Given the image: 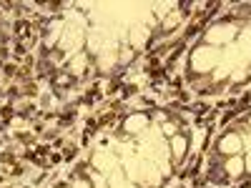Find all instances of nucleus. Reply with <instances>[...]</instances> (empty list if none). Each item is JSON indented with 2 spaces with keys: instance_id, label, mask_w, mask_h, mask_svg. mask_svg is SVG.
<instances>
[{
  "instance_id": "obj_5",
  "label": "nucleus",
  "mask_w": 251,
  "mask_h": 188,
  "mask_svg": "<svg viewBox=\"0 0 251 188\" xmlns=\"http://www.w3.org/2000/svg\"><path fill=\"white\" fill-rule=\"evenodd\" d=\"M93 168L100 171V173H111V171H113L111 156H106V153H96V156H93Z\"/></svg>"
},
{
  "instance_id": "obj_1",
  "label": "nucleus",
  "mask_w": 251,
  "mask_h": 188,
  "mask_svg": "<svg viewBox=\"0 0 251 188\" xmlns=\"http://www.w3.org/2000/svg\"><path fill=\"white\" fill-rule=\"evenodd\" d=\"M214 61H216V50L214 48H199L194 53V68L199 70V73H203V70H211L214 68Z\"/></svg>"
},
{
  "instance_id": "obj_3",
  "label": "nucleus",
  "mask_w": 251,
  "mask_h": 188,
  "mask_svg": "<svg viewBox=\"0 0 251 188\" xmlns=\"http://www.w3.org/2000/svg\"><path fill=\"white\" fill-rule=\"evenodd\" d=\"M146 123H149V115H143V113L131 115V118L126 121V133H138L141 128H146Z\"/></svg>"
},
{
  "instance_id": "obj_2",
  "label": "nucleus",
  "mask_w": 251,
  "mask_h": 188,
  "mask_svg": "<svg viewBox=\"0 0 251 188\" xmlns=\"http://www.w3.org/2000/svg\"><path fill=\"white\" fill-rule=\"evenodd\" d=\"M218 151H221V153H226L229 158H231V156H241L244 143H241V138L236 136V133H226L224 138L218 141Z\"/></svg>"
},
{
  "instance_id": "obj_9",
  "label": "nucleus",
  "mask_w": 251,
  "mask_h": 188,
  "mask_svg": "<svg viewBox=\"0 0 251 188\" xmlns=\"http://www.w3.org/2000/svg\"><path fill=\"white\" fill-rule=\"evenodd\" d=\"M161 128H164V136H176V123H164V125H161Z\"/></svg>"
},
{
  "instance_id": "obj_7",
  "label": "nucleus",
  "mask_w": 251,
  "mask_h": 188,
  "mask_svg": "<svg viewBox=\"0 0 251 188\" xmlns=\"http://www.w3.org/2000/svg\"><path fill=\"white\" fill-rule=\"evenodd\" d=\"M70 188H93V183L88 181V178H73Z\"/></svg>"
},
{
  "instance_id": "obj_10",
  "label": "nucleus",
  "mask_w": 251,
  "mask_h": 188,
  "mask_svg": "<svg viewBox=\"0 0 251 188\" xmlns=\"http://www.w3.org/2000/svg\"><path fill=\"white\" fill-rule=\"evenodd\" d=\"M244 171L246 173H251V151L246 153V158H244Z\"/></svg>"
},
{
  "instance_id": "obj_4",
  "label": "nucleus",
  "mask_w": 251,
  "mask_h": 188,
  "mask_svg": "<svg viewBox=\"0 0 251 188\" xmlns=\"http://www.w3.org/2000/svg\"><path fill=\"white\" fill-rule=\"evenodd\" d=\"M171 153L176 156V158H181V156H186V148H188V141H186V136H181V133H176L173 138H171Z\"/></svg>"
},
{
  "instance_id": "obj_11",
  "label": "nucleus",
  "mask_w": 251,
  "mask_h": 188,
  "mask_svg": "<svg viewBox=\"0 0 251 188\" xmlns=\"http://www.w3.org/2000/svg\"><path fill=\"white\" fill-rule=\"evenodd\" d=\"M121 58H123V61H131V58H134V50H126V48H123Z\"/></svg>"
},
{
  "instance_id": "obj_13",
  "label": "nucleus",
  "mask_w": 251,
  "mask_h": 188,
  "mask_svg": "<svg viewBox=\"0 0 251 188\" xmlns=\"http://www.w3.org/2000/svg\"><path fill=\"white\" fill-rule=\"evenodd\" d=\"M249 125H251V118H249Z\"/></svg>"
},
{
  "instance_id": "obj_8",
  "label": "nucleus",
  "mask_w": 251,
  "mask_h": 188,
  "mask_svg": "<svg viewBox=\"0 0 251 188\" xmlns=\"http://www.w3.org/2000/svg\"><path fill=\"white\" fill-rule=\"evenodd\" d=\"M176 25H179V13H173L168 20H164V28H166V31H171V28H176Z\"/></svg>"
},
{
  "instance_id": "obj_6",
  "label": "nucleus",
  "mask_w": 251,
  "mask_h": 188,
  "mask_svg": "<svg viewBox=\"0 0 251 188\" xmlns=\"http://www.w3.org/2000/svg\"><path fill=\"white\" fill-rule=\"evenodd\" d=\"M226 173H229V176H241V173H244V158L241 156H231L229 158V161H226Z\"/></svg>"
},
{
  "instance_id": "obj_12",
  "label": "nucleus",
  "mask_w": 251,
  "mask_h": 188,
  "mask_svg": "<svg viewBox=\"0 0 251 188\" xmlns=\"http://www.w3.org/2000/svg\"><path fill=\"white\" fill-rule=\"evenodd\" d=\"M61 188H70V186H61Z\"/></svg>"
}]
</instances>
